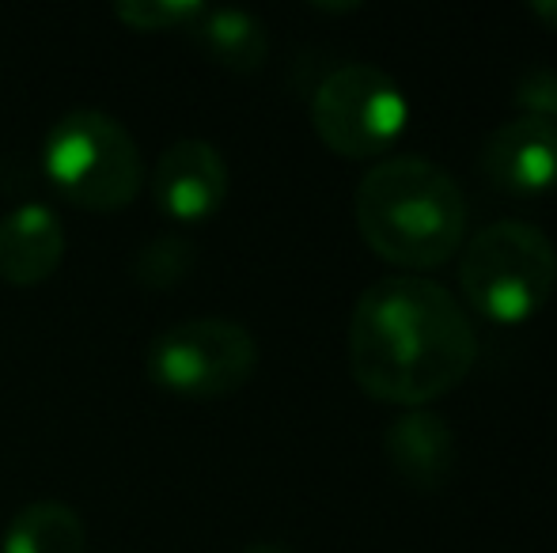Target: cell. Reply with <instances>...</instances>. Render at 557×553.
<instances>
[{
    "instance_id": "9",
    "label": "cell",
    "mask_w": 557,
    "mask_h": 553,
    "mask_svg": "<svg viewBox=\"0 0 557 553\" xmlns=\"http://www.w3.org/2000/svg\"><path fill=\"white\" fill-rule=\"evenodd\" d=\"M383 451L398 478L410 489L433 493L451 478L455 432L433 410H403L383 432Z\"/></svg>"
},
{
    "instance_id": "4",
    "label": "cell",
    "mask_w": 557,
    "mask_h": 553,
    "mask_svg": "<svg viewBox=\"0 0 557 553\" xmlns=\"http://www.w3.org/2000/svg\"><path fill=\"white\" fill-rule=\"evenodd\" d=\"M42 167L73 205L114 213L145 186V155L137 140L107 111H69L42 144Z\"/></svg>"
},
{
    "instance_id": "16",
    "label": "cell",
    "mask_w": 557,
    "mask_h": 553,
    "mask_svg": "<svg viewBox=\"0 0 557 553\" xmlns=\"http://www.w3.org/2000/svg\"><path fill=\"white\" fill-rule=\"evenodd\" d=\"M531 15L539 23H546L550 30H557V0H546V4H531Z\"/></svg>"
},
{
    "instance_id": "13",
    "label": "cell",
    "mask_w": 557,
    "mask_h": 553,
    "mask_svg": "<svg viewBox=\"0 0 557 553\" xmlns=\"http://www.w3.org/2000/svg\"><path fill=\"white\" fill-rule=\"evenodd\" d=\"M194 266V243L186 236H156L145 239L140 251L133 254V277L148 288L178 285Z\"/></svg>"
},
{
    "instance_id": "2",
    "label": "cell",
    "mask_w": 557,
    "mask_h": 553,
    "mask_svg": "<svg viewBox=\"0 0 557 553\" xmlns=\"http://www.w3.org/2000/svg\"><path fill=\"white\" fill-rule=\"evenodd\" d=\"M352 221L368 251L398 269H436L467 243V193L421 155H387L352 193Z\"/></svg>"
},
{
    "instance_id": "8",
    "label": "cell",
    "mask_w": 557,
    "mask_h": 553,
    "mask_svg": "<svg viewBox=\"0 0 557 553\" xmlns=\"http://www.w3.org/2000/svg\"><path fill=\"white\" fill-rule=\"evenodd\" d=\"M482 171L497 190L535 198L557 186V122L520 118L505 122L482 144Z\"/></svg>"
},
{
    "instance_id": "17",
    "label": "cell",
    "mask_w": 557,
    "mask_h": 553,
    "mask_svg": "<svg viewBox=\"0 0 557 553\" xmlns=\"http://www.w3.org/2000/svg\"><path fill=\"white\" fill-rule=\"evenodd\" d=\"M243 553H288L281 542H255V546H247Z\"/></svg>"
},
{
    "instance_id": "5",
    "label": "cell",
    "mask_w": 557,
    "mask_h": 553,
    "mask_svg": "<svg viewBox=\"0 0 557 553\" xmlns=\"http://www.w3.org/2000/svg\"><path fill=\"white\" fill-rule=\"evenodd\" d=\"M255 368V334L232 318H186L148 345V379L178 399H227Z\"/></svg>"
},
{
    "instance_id": "6",
    "label": "cell",
    "mask_w": 557,
    "mask_h": 553,
    "mask_svg": "<svg viewBox=\"0 0 557 553\" xmlns=\"http://www.w3.org/2000/svg\"><path fill=\"white\" fill-rule=\"evenodd\" d=\"M406 96L383 68L342 65L315 88L311 126L331 152L345 160H372L387 152L406 129Z\"/></svg>"
},
{
    "instance_id": "14",
    "label": "cell",
    "mask_w": 557,
    "mask_h": 553,
    "mask_svg": "<svg viewBox=\"0 0 557 553\" xmlns=\"http://www.w3.org/2000/svg\"><path fill=\"white\" fill-rule=\"evenodd\" d=\"M206 4L198 0H117L114 15L133 30H190Z\"/></svg>"
},
{
    "instance_id": "3",
    "label": "cell",
    "mask_w": 557,
    "mask_h": 553,
    "mask_svg": "<svg viewBox=\"0 0 557 553\" xmlns=\"http://www.w3.org/2000/svg\"><path fill=\"white\" fill-rule=\"evenodd\" d=\"M459 285L467 303L490 323H523L539 315L557 285V251L543 228L497 221L462 243Z\"/></svg>"
},
{
    "instance_id": "12",
    "label": "cell",
    "mask_w": 557,
    "mask_h": 553,
    "mask_svg": "<svg viewBox=\"0 0 557 553\" xmlns=\"http://www.w3.org/2000/svg\"><path fill=\"white\" fill-rule=\"evenodd\" d=\"M88 527L65 501L23 504L0 535V553H84Z\"/></svg>"
},
{
    "instance_id": "7",
    "label": "cell",
    "mask_w": 557,
    "mask_h": 553,
    "mask_svg": "<svg viewBox=\"0 0 557 553\" xmlns=\"http://www.w3.org/2000/svg\"><path fill=\"white\" fill-rule=\"evenodd\" d=\"M227 160L221 148L201 137L168 144L152 171V198L175 221H206L227 198Z\"/></svg>"
},
{
    "instance_id": "15",
    "label": "cell",
    "mask_w": 557,
    "mask_h": 553,
    "mask_svg": "<svg viewBox=\"0 0 557 553\" xmlns=\"http://www.w3.org/2000/svg\"><path fill=\"white\" fill-rule=\"evenodd\" d=\"M516 106L531 118L557 122V73L554 68H528L516 80Z\"/></svg>"
},
{
    "instance_id": "11",
    "label": "cell",
    "mask_w": 557,
    "mask_h": 553,
    "mask_svg": "<svg viewBox=\"0 0 557 553\" xmlns=\"http://www.w3.org/2000/svg\"><path fill=\"white\" fill-rule=\"evenodd\" d=\"M190 35L227 73H258L270 58V35L262 20L243 8H206Z\"/></svg>"
},
{
    "instance_id": "10",
    "label": "cell",
    "mask_w": 557,
    "mask_h": 553,
    "mask_svg": "<svg viewBox=\"0 0 557 553\" xmlns=\"http://www.w3.org/2000/svg\"><path fill=\"white\" fill-rule=\"evenodd\" d=\"M65 259V228L58 213L23 201L0 216V277L8 285H42Z\"/></svg>"
},
{
    "instance_id": "1",
    "label": "cell",
    "mask_w": 557,
    "mask_h": 553,
    "mask_svg": "<svg viewBox=\"0 0 557 553\" xmlns=\"http://www.w3.org/2000/svg\"><path fill=\"white\" fill-rule=\"evenodd\" d=\"M478 338L444 285L395 274L368 285L349 315V372L375 402L425 410L470 376Z\"/></svg>"
}]
</instances>
